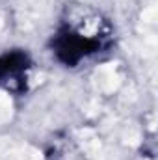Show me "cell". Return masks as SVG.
I'll return each mask as SVG.
<instances>
[{
  "label": "cell",
  "mask_w": 158,
  "mask_h": 160,
  "mask_svg": "<svg viewBox=\"0 0 158 160\" xmlns=\"http://www.w3.org/2000/svg\"><path fill=\"white\" fill-rule=\"evenodd\" d=\"M110 45H112L110 34L101 32V34L87 36L80 28L69 24V22L62 24L60 30L56 32V36H52V41H50V48H52L54 56L58 58V62H62L67 67H77L84 58L102 52V50L110 48Z\"/></svg>",
  "instance_id": "cell-1"
},
{
  "label": "cell",
  "mask_w": 158,
  "mask_h": 160,
  "mask_svg": "<svg viewBox=\"0 0 158 160\" xmlns=\"http://www.w3.org/2000/svg\"><path fill=\"white\" fill-rule=\"evenodd\" d=\"M32 69V60L28 52L15 48L0 56V86L11 93L24 95L28 89V73Z\"/></svg>",
  "instance_id": "cell-2"
}]
</instances>
